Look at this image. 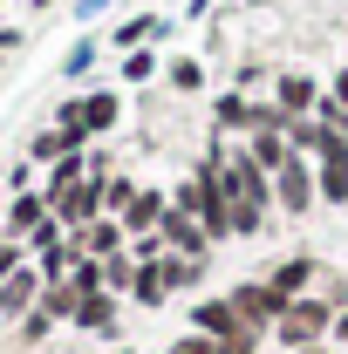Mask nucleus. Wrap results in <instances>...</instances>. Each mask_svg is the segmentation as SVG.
<instances>
[{
  "label": "nucleus",
  "mask_w": 348,
  "mask_h": 354,
  "mask_svg": "<svg viewBox=\"0 0 348 354\" xmlns=\"http://www.w3.org/2000/svg\"><path fill=\"white\" fill-rule=\"evenodd\" d=\"M225 300L239 307V320L253 327V334H273V320H280V300H273V286H266L260 272H246V279H225Z\"/></svg>",
  "instance_id": "nucleus-6"
},
{
  "label": "nucleus",
  "mask_w": 348,
  "mask_h": 354,
  "mask_svg": "<svg viewBox=\"0 0 348 354\" xmlns=\"http://www.w3.org/2000/svg\"><path fill=\"white\" fill-rule=\"evenodd\" d=\"M164 82H171L177 95H205V62H198V55H171V62H164Z\"/></svg>",
  "instance_id": "nucleus-22"
},
{
  "label": "nucleus",
  "mask_w": 348,
  "mask_h": 354,
  "mask_svg": "<svg viewBox=\"0 0 348 354\" xmlns=\"http://www.w3.org/2000/svg\"><path fill=\"white\" fill-rule=\"evenodd\" d=\"M69 286H76L82 300H96V293H110V286H103V259H76V266H69Z\"/></svg>",
  "instance_id": "nucleus-26"
},
{
  "label": "nucleus",
  "mask_w": 348,
  "mask_h": 354,
  "mask_svg": "<svg viewBox=\"0 0 348 354\" xmlns=\"http://www.w3.org/2000/svg\"><path fill=\"white\" fill-rule=\"evenodd\" d=\"M328 102H335V109H348V68H335V82H328Z\"/></svg>",
  "instance_id": "nucleus-33"
},
{
  "label": "nucleus",
  "mask_w": 348,
  "mask_h": 354,
  "mask_svg": "<svg viewBox=\"0 0 348 354\" xmlns=\"http://www.w3.org/2000/svg\"><path fill=\"white\" fill-rule=\"evenodd\" d=\"M164 28H171L164 14H130V21H116V28H110V55H130V48H150L157 35H164Z\"/></svg>",
  "instance_id": "nucleus-17"
},
{
  "label": "nucleus",
  "mask_w": 348,
  "mask_h": 354,
  "mask_svg": "<svg viewBox=\"0 0 348 354\" xmlns=\"http://www.w3.org/2000/svg\"><path fill=\"white\" fill-rule=\"evenodd\" d=\"M42 272H35V266H21V272H14V279H0V327H21V320H28V313L42 307Z\"/></svg>",
  "instance_id": "nucleus-12"
},
{
  "label": "nucleus",
  "mask_w": 348,
  "mask_h": 354,
  "mask_svg": "<svg viewBox=\"0 0 348 354\" xmlns=\"http://www.w3.org/2000/svg\"><path fill=\"white\" fill-rule=\"evenodd\" d=\"M266 348H273V341L253 334V327H239V334H225V341H218V354H266Z\"/></svg>",
  "instance_id": "nucleus-29"
},
{
  "label": "nucleus",
  "mask_w": 348,
  "mask_h": 354,
  "mask_svg": "<svg viewBox=\"0 0 348 354\" xmlns=\"http://www.w3.org/2000/svg\"><path fill=\"white\" fill-rule=\"evenodd\" d=\"M42 225H48V198H42V184H35V191H14V198H7V218H0V232H7V239H21V245H28V239H35Z\"/></svg>",
  "instance_id": "nucleus-14"
},
{
  "label": "nucleus",
  "mask_w": 348,
  "mask_h": 354,
  "mask_svg": "<svg viewBox=\"0 0 348 354\" xmlns=\"http://www.w3.org/2000/svg\"><path fill=\"white\" fill-rule=\"evenodd\" d=\"M76 102H82V130H89V143H103V136H116V130H123V88H116V82L82 88Z\"/></svg>",
  "instance_id": "nucleus-10"
},
{
  "label": "nucleus",
  "mask_w": 348,
  "mask_h": 354,
  "mask_svg": "<svg viewBox=\"0 0 348 354\" xmlns=\"http://www.w3.org/2000/svg\"><path fill=\"white\" fill-rule=\"evenodd\" d=\"M218 14V0H184V21H212Z\"/></svg>",
  "instance_id": "nucleus-34"
},
{
  "label": "nucleus",
  "mask_w": 348,
  "mask_h": 354,
  "mask_svg": "<svg viewBox=\"0 0 348 354\" xmlns=\"http://www.w3.org/2000/svg\"><path fill=\"white\" fill-rule=\"evenodd\" d=\"M157 239H164V252H177V259H212L218 245H212V232L198 218H184V212H171V218L157 225Z\"/></svg>",
  "instance_id": "nucleus-13"
},
{
  "label": "nucleus",
  "mask_w": 348,
  "mask_h": 354,
  "mask_svg": "<svg viewBox=\"0 0 348 354\" xmlns=\"http://www.w3.org/2000/svg\"><path fill=\"white\" fill-rule=\"evenodd\" d=\"M55 334H62V320H55L48 307H35L28 320H21V327H14V354H35V348H48Z\"/></svg>",
  "instance_id": "nucleus-21"
},
{
  "label": "nucleus",
  "mask_w": 348,
  "mask_h": 354,
  "mask_svg": "<svg viewBox=\"0 0 348 354\" xmlns=\"http://www.w3.org/2000/svg\"><path fill=\"white\" fill-rule=\"evenodd\" d=\"M164 354H218V341H205V334H191V327H177L171 341H164Z\"/></svg>",
  "instance_id": "nucleus-30"
},
{
  "label": "nucleus",
  "mask_w": 348,
  "mask_h": 354,
  "mask_svg": "<svg viewBox=\"0 0 348 354\" xmlns=\"http://www.w3.org/2000/svg\"><path fill=\"white\" fill-rule=\"evenodd\" d=\"M301 354H335V348H328V341H321V348H301Z\"/></svg>",
  "instance_id": "nucleus-39"
},
{
  "label": "nucleus",
  "mask_w": 348,
  "mask_h": 354,
  "mask_svg": "<svg viewBox=\"0 0 348 354\" xmlns=\"http://www.w3.org/2000/svg\"><path fill=\"white\" fill-rule=\"evenodd\" d=\"M123 300H116V293H96V300H82V307H76V320H69V334H82V341H110V348H116V341H130V334H123Z\"/></svg>",
  "instance_id": "nucleus-7"
},
{
  "label": "nucleus",
  "mask_w": 348,
  "mask_h": 354,
  "mask_svg": "<svg viewBox=\"0 0 348 354\" xmlns=\"http://www.w3.org/2000/svg\"><path fill=\"white\" fill-rule=\"evenodd\" d=\"M321 272H328V266L314 259V252H280V259L260 266V279L273 286V300H280V307H287V300H301V293H314V286H321Z\"/></svg>",
  "instance_id": "nucleus-5"
},
{
  "label": "nucleus",
  "mask_w": 348,
  "mask_h": 354,
  "mask_svg": "<svg viewBox=\"0 0 348 354\" xmlns=\"http://www.w3.org/2000/svg\"><path fill=\"white\" fill-rule=\"evenodd\" d=\"M225 191H232V232L239 239H266L273 232V177L239 143H225Z\"/></svg>",
  "instance_id": "nucleus-1"
},
{
  "label": "nucleus",
  "mask_w": 348,
  "mask_h": 354,
  "mask_svg": "<svg viewBox=\"0 0 348 354\" xmlns=\"http://www.w3.org/2000/svg\"><path fill=\"white\" fill-rule=\"evenodd\" d=\"M130 198H137V177H130V171H116L110 184H103V212H110V218H123V212H130Z\"/></svg>",
  "instance_id": "nucleus-25"
},
{
  "label": "nucleus",
  "mask_w": 348,
  "mask_h": 354,
  "mask_svg": "<svg viewBox=\"0 0 348 354\" xmlns=\"http://www.w3.org/2000/svg\"><path fill=\"white\" fill-rule=\"evenodd\" d=\"M130 279H137V259H130V252H116V259H103V286H110V293H116L123 307H130Z\"/></svg>",
  "instance_id": "nucleus-23"
},
{
  "label": "nucleus",
  "mask_w": 348,
  "mask_h": 354,
  "mask_svg": "<svg viewBox=\"0 0 348 354\" xmlns=\"http://www.w3.org/2000/svg\"><path fill=\"white\" fill-rule=\"evenodd\" d=\"M171 293H177V300L212 293V259H177V252H171Z\"/></svg>",
  "instance_id": "nucleus-20"
},
{
  "label": "nucleus",
  "mask_w": 348,
  "mask_h": 354,
  "mask_svg": "<svg viewBox=\"0 0 348 354\" xmlns=\"http://www.w3.org/2000/svg\"><path fill=\"white\" fill-rule=\"evenodd\" d=\"M103 7H110V0H76V21H96Z\"/></svg>",
  "instance_id": "nucleus-37"
},
{
  "label": "nucleus",
  "mask_w": 348,
  "mask_h": 354,
  "mask_svg": "<svg viewBox=\"0 0 348 354\" xmlns=\"http://www.w3.org/2000/svg\"><path fill=\"white\" fill-rule=\"evenodd\" d=\"M164 218H171V191H164V184H137L130 212H123V232H130V239H143V232H157Z\"/></svg>",
  "instance_id": "nucleus-15"
},
{
  "label": "nucleus",
  "mask_w": 348,
  "mask_h": 354,
  "mask_svg": "<svg viewBox=\"0 0 348 354\" xmlns=\"http://www.w3.org/2000/svg\"><path fill=\"white\" fill-rule=\"evenodd\" d=\"M335 354H342V348H335Z\"/></svg>",
  "instance_id": "nucleus-42"
},
{
  "label": "nucleus",
  "mask_w": 348,
  "mask_h": 354,
  "mask_svg": "<svg viewBox=\"0 0 348 354\" xmlns=\"http://www.w3.org/2000/svg\"><path fill=\"white\" fill-rule=\"evenodd\" d=\"M239 150H246V157H253V164H260L266 177H280V164L294 157V143H287V130H253L246 143H239Z\"/></svg>",
  "instance_id": "nucleus-18"
},
{
  "label": "nucleus",
  "mask_w": 348,
  "mask_h": 354,
  "mask_svg": "<svg viewBox=\"0 0 348 354\" xmlns=\"http://www.w3.org/2000/svg\"><path fill=\"white\" fill-rule=\"evenodd\" d=\"M184 327H191V334H205V341H225V334H239L246 320H239V307L225 300V286H212V293L184 300Z\"/></svg>",
  "instance_id": "nucleus-9"
},
{
  "label": "nucleus",
  "mask_w": 348,
  "mask_h": 354,
  "mask_svg": "<svg viewBox=\"0 0 348 354\" xmlns=\"http://www.w3.org/2000/svg\"><path fill=\"white\" fill-rule=\"evenodd\" d=\"M321 212V184H314V157H287L280 164V177H273V218L280 225H307Z\"/></svg>",
  "instance_id": "nucleus-3"
},
{
  "label": "nucleus",
  "mask_w": 348,
  "mask_h": 354,
  "mask_svg": "<svg viewBox=\"0 0 348 354\" xmlns=\"http://www.w3.org/2000/svg\"><path fill=\"white\" fill-rule=\"evenodd\" d=\"M0 7H7V0H0Z\"/></svg>",
  "instance_id": "nucleus-41"
},
{
  "label": "nucleus",
  "mask_w": 348,
  "mask_h": 354,
  "mask_svg": "<svg viewBox=\"0 0 348 354\" xmlns=\"http://www.w3.org/2000/svg\"><path fill=\"white\" fill-rule=\"evenodd\" d=\"M335 334V307L321 300V293H301V300H287V313L273 320V354H301V348H321Z\"/></svg>",
  "instance_id": "nucleus-2"
},
{
  "label": "nucleus",
  "mask_w": 348,
  "mask_h": 354,
  "mask_svg": "<svg viewBox=\"0 0 348 354\" xmlns=\"http://www.w3.org/2000/svg\"><path fill=\"white\" fill-rule=\"evenodd\" d=\"M96 62H103V41H96V35H76V48H69V62H62V75L76 82V75H89Z\"/></svg>",
  "instance_id": "nucleus-24"
},
{
  "label": "nucleus",
  "mask_w": 348,
  "mask_h": 354,
  "mask_svg": "<svg viewBox=\"0 0 348 354\" xmlns=\"http://www.w3.org/2000/svg\"><path fill=\"white\" fill-rule=\"evenodd\" d=\"M55 157H69V150H62V136H55V130H35V136H28V164H42V171H48Z\"/></svg>",
  "instance_id": "nucleus-27"
},
{
  "label": "nucleus",
  "mask_w": 348,
  "mask_h": 354,
  "mask_svg": "<svg viewBox=\"0 0 348 354\" xmlns=\"http://www.w3.org/2000/svg\"><path fill=\"white\" fill-rule=\"evenodd\" d=\"M76 245H82V259H116V252H130V232H123V218H96L76 232Z\"/></svg>",
  "instance_id": "nucleus-16"
},
{
  "label": "nucleus",
  "mask_w": 348,
  "mask_h": 354,
  "mask_svg": "<svg viewBox=\"0 0 348 354\" xmlns=\"http://www.w3.org/2000/svg\"><path fill=\"white\" fill-rule=\"evenodd\" d=\"M14 48H21V28H0V68L14 62Z\"/></svg>",
  "instance_id": "nucleus-35"
},
{
  "label": "nucleus",
  "mask_w": 348,
  "mask_h": 354,
  "mask_svg": "<svg viewBox=\"0 0 348 354\" xmlns=\"http://www.w3.org/2000/svg\"><path fill=\"white\" fill-rule=\"evenodd\" d=\"M28 7H35V14H42V7H55V0H28Z\"/></svg>",
  "instance_id": "nucleus-40"
},
{
  "label": "nucleus",
  "mask_w": 348,
  "mask_h": 354,
  "mask_svg": "<svg viewBox=\"0 0 348 354\" xmlns=\"http://www.w3.org/2000/svg\"><path fill=\"white\" fill-rule=\"evenodd\" d=\"M260 109H266V95L218 88V95H212V136H218V143H246V136L260 130Z\"/></svg>",
  "instance_id": "nucleus-4"
},
{
  "label": "nucleus",
  "mask_w": 348,
  "mask_h": 354,
  "mask_svg": "<svg viewBox=\"0 0 348 354\" xmlns=\"http://www.w3.org/2000/svg\"><path fill=\"white\" fill-rule=\"evenodd\" d=\"M164 75V55H157V41L150 48H130L123 62H116V88H143V82H157Z\"/></svg>",
  "instance_id": "nucleus-19"
},
{
  "label": "nucleus",
  "mask_w": 348,
  "mask_h": 354,
  "mask_svg": "<svg viewBox=\"0 0 348 354\" xmlns=\"http://www.w3.org/2000/svg\"><path fill=\"white\" fill-rule=\"evenodd\" d=\"M328 348H342V354H348V313H335V334H328Z\"/></svg>",
  "instance_id": "nucleus-36"
},
{
  "label": "nucleus",
  "mask_w": 348,
  "mask_h": 354,
  "mask_svg": "<svg viewBox=\"0 0 348 354\" xmlns=\"http://www.w3.org/2000/svg\"><path fill=\"white\" fill-rule=\"evenodd\" d=\"M21 266H35V259H28V245H21V239H7V232H0V279H14V272H21Z\"/></svg>",
  "instance_id": "nucleus-31"
},
{
  "label": "nucleus",
  "mask_w": 348,
  "mask_h": 354,
  "mask_svg": "<svg viewBox=\"0 0 348 354\" xmlns=\"http://www.w3.org/2000/svg\"><path fill=\"white\" fill-rule=\"evenodd\" d=\"M110 354H137V348H130V341H116V348H110Z\"/></svg>",
  "instance_id": "nucleus-38"
},
{
  "label": "nucleus",
  "mask_w": 348,
  "mask_h": 354,
  "mask_svg": "<svg viewBox=\"0 0 348 354\" xmlns=\"http://www.w3.org/2000/svg\"><path fill=\"white\" fill-rule=\"evenodd\" d=\"M314 293H321V300H328V307H335V313H348V272H335V266H328Z\"/></svg>",
  "instance_id": "nucleus-28"
},
{
  "label": "nucleus",
  "mask_w": 348,
  "mask_h": 354,
  "mask_svg": "<svg viewBox=\"0 0 348 354\" xmlns=\"http://www.w3.org/2000/svg\"><path fill=\"white\" fill-rule=\"evenodd\" d=\"M266 95H273V109H280L287 123H301V116H314V109H321V95H328V82H314L307 68H280Z\"/></svg>",
  "instance_id": "nucleus-8"
},
{
  "label": "nucleus",
  "mask_w": 348,
  "mask_h": 354,
  "mask_svg": "<svg viewBox=\"0 0 348 354\" xmlns=\"http://www.w3.org/2000/svg\"><path fill=\"white\" fill-rule=\"evenodd\" d=\"M177 293H171V252L164 259H137V279H130V307L137 313H164Z\"/></svg>",
  "instance_id": "nucleus-11"
},
{
  "label": "nucleus",
  "mask_w": 348,
  "mask_h": 354,
  "mask_svg": "<svg viewBox=\"0 0 348 354\" xmlns=\"http://www.w3.org/2000/svg\"><path fill=\"white\" fill-rule=\"evenodd\" d=\"M130 259H164V239H157V232H143V239H130Z\"/></svg>",
  "instance_id": "nucleus-32"
}]
</instances>
